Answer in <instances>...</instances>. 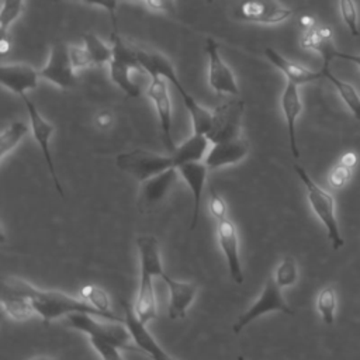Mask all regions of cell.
Instances as JSON below:
<instances>
[{
	"mask_svg": "<svg viewBox=\"0 0 360 360\" xmlns=\"http://www.w3.org/2000/svg\"><path fill=\"white\" fill-rule=\"evenodd\" d=\"M166 82L167 80L160 76H150L146 93L156 110L163 143L169 153H172L176 149V145L172 138V101Z\"/></svg>",
	"mask_w": 360,
	"mask_h": 360,
	"instance_id": "cell-14",
	"label": "cell"
},
{
	"mask_svg": "<svg viewBox=\"0 0 360 360\" xmlns=\"http://www.w3.org/2000/svg\"><path fill=\"white\" fill-rule=\"evenodd\" d=\"M53 1H59V0H53ZM82 1V0H80Z\"/></svg>",
	"mask_w": 360,
	"mask_h": 360,
	"instance_id": "cell-47",
	"label": "cell"
},
{
	"mask_svg": "<svg viewBox=\"0 0 360 360\" xmlns=\"http://www.w3.org/2000/svg\"><path fill=\"white\" fill-rule=\"evenodd\" d=\"M352 176H353V167L339 160L328 173V184L332 188H342L352 180Z\"/></svg>",
	"mask_w": 360,
	"mask_h": 360,
	"instance_id": "cell-34",
	"label": "cell"
},
{
	"mask_svg": "<svg viewBox=\"0 0 360 360\" xmlns=\"http://www.w3.org/2000/svg\"><path fill=\"white\" fill-rule=\"evenodd\" d=\"M294 170L305 187L307 198L314 214L318 217V219L322 222V225L326 229L328 239L330 240L332 248L335 250L340 249L345 240L340 233L339 222L336 218V204H335L333 195L325 188H322L318 183H315L302 166L295 163Z\"/></svg>",
	"mask_w": 360,
	"mask_h": 360,
	"instance_id": "cell-4",
	"label": "cell"
},
{
	"mask_svg": "<svg viewBox=\"0 0 360 360\" xmlns=\"http://www.w3.org/2000/svg\"><path fill=\"white\" fill-rule=\"evenodd\" d=\"M338 58H339V59H345V60H350V62L356 63V65L360 68V53L352 55V53H346V52H340V51H339Z\"/></svg>",
	"mask_w": 360,
	"mask_h": 360,
	"instance_id": "cell-43",
	"label": "cell"
},
{
	"mask_svg": "<svg viewBox=\"0 0 360 360\" xmlns=\"http://www.w3.org/2000/svg\"><path fill=\"white\" fill-rule=\"evenodd\" d=\"M136 55H138V59H139V63H141L143 72L146 75H149V77L160 76L165 80L170 82L172 86L179 91V94L183 98L184 107L190 114L193 132L207 135V132L211 128V122H212V111H210L205 107H202L201 104H198L195 101V98L186 90V87L181 84V82L177 77L172 62L160 52L143 49L141 46H136Z\"/></svg>",
	"mask_w": 360,
	"mask_h": 360,
	"instance_id": "cell-3",
	"label": "cell"
},
{
	"mask_svg": "<svg viewBox=\"0 0 360 360\" xmlns=\"http://www.w3.org/2000/svg\"><path fill=\"white\" fill-rule=\"evenodd\" d=\"M177 167H170L156 176L141 181L136 205L141 212L153 211L169 194L179 177Z\"/></svg>",
	"mask_w": 360,
	"mask_h": 360,
	"instance_id": "cell-15",
	"label": "cell"
},
{
	"mask_svg": "<svg viewBox=\"0 0 360 360\" xmlns=\"http://www.w3.org/2000/svg\"><path fill=\"white\" fill-rule=\"evenodd\" d=\"M249 153V143L243 136L212 143L204 163L208 170H218L221 167L242 162Z\"/></svg>",
	"mask_w": 360,
	"mask_h": 360,
	"instance_id": "cell-19",
	"label": "cell"
},
{
	"mask_svg": "<svg viewBox=\"0 0 360 360\" xmlns=\"http://www.w3.org/2000/svg\"><path fill=\"white\" fill-rule=\"evenodd\" d=\"M340 162L350 166V167H354L356 163H357V155L354 152H346L345 155H342Z\"/></svg>",
	"mask_w": 360,
	"mask_h": 360,
	"instance_id": "cell-41",
	"label": "cell"
},
{
	"mask_svg": "<svg viewBox=\"0 0 360 360\" xmlns=\"http://www.w3.org/2000/svg\"><path fill=\"white\" fill-rule=\"evenodd\" d=\"M0 300L4 312L14 321H27L32 316V314H35L34 305L27 295L1 290Z\"/></svg>",
	"mask_w": 360,
	"mask_h": 360,
	"instance_id": "cell-26",
	"label": "cell"
},
{
	"mask_svg": "<svg viewBox=\"0 0 360 360\" xmlns=\"http://www.w3.org/2000/svg\"><path fill=\"white\" fill-rule=\"evenodd\" d=\"M83 45L86 46V49L93 60V66L110 63V60L112 58V46L105 44L96 34L86 32L83 35Z\"/></svg>",
	"mask_w": 360,
	"mask_h": 360,
	"instance_id": "cell-29",
	"label": "cell"
},
{
	"mask_svg": "<svg viewBox=\"0 0 360 360\" xmlns=\"http://www.w3.org/2000/svg\"><path fill=\"white\" fill-rule=\"evenodd\" d=\"M210 139L205 135L194 134L188 136L183 143L176 146V149L170 153L174 159L176 167L190 163V162H201L205 159L210 150Z\"/></svg>",
	"mask_w": 360,
	"mask_h": 360,
	"instance_id": "cell-25",
	"label": "cell"
},
{
	"mask_svg": "<svg viewBox=\"0 0 360 360\" xmlns=\"http://www.w3.org/2000/svg\"><path fill=\"white\" fill-rule=\"evenodd\" d=\"M121 305L124 308V323L127 325L132 336V340L141 349V352L146 353L152 360H174L155 340V338L146 329V325L138 319L134 311V305H131L128 301H124V300H121Z\"/></svg>",
	"mask_w": 360,
	"mask_h": 360,
	"instance_id": "cell-17",
	"label": "cell"
},
{
	"mask_svg": "<svg viewBox=\"0 0 360 360\" xmlns=\"http://www.w3.org/2000/svg\"><path fill=\"white\" fill-rule=\"evenodd\" d=\"M280 105H281V111H283V115L285 120L291 153L295 159H298L300 150H298V145H297V120L302 111V103H301V97H300L297 84H294L291 82H285L284 90L280 97Z\"/></svg>",
	"mask_w": 360,
	"mask_h": 360,
	"instance_id": "cell-21",
	"label": "cell"
},
{
	"mask_svg": "<svg viewBox=\"0 0 360 360\" xmlns=\"http://www.w3.org/2000/svg\"><path fill=\"white\" fill-rule=\"evenodd\" d=\"M79 298L98 311H103L107 314H114L111 311V301H110L108 294L98 285H94V284L83 285L79 291Z\"/></svg>",
	"mask_w": 360,
	"mask_h": 360,
	"instance_id": "cell-31",
	"label": "cell"
},
{
	"mask_svg": "<svg viewBox=\"0 0 360 360\" xmlns=\"http://www.w3.org/2000/svg\"><path fill=\"white\" fill-rule=\"evenodd\" d=\"M22 101L25 104V108H27V114H28V120H30V128H31V132H32V136L35 138L41 152H42V156L45 159V163L48 166V170H49V174H51V179L53 181V186L56 188V191L59 193L60 197L65 195L63 193V188H62V184L59 181V177L56 174V170H55V165H53V160H52V155H51V138L53 135V131H55V127L42 117V114L38 111L35 103L27 96L24 94L22 97Z\"/></svg>",
	"mask_w": 360,
	"mask_h": 360,
	"instance_id": "cell-11",
	"label": "cell"
},
{
	"mask_svg": "<svg viewBox=\"0 0 360 360\" xmlns=\"http://www.w3.org/2000/svg\"><path fill=\"white\" fill-rule=\"evenodd\" d=\"M30 125L22 121H13L3 128L0 134V159L3 160L28 134Z\"/></svg>",
	"mask_w": 360,
	"mask_h": 360,
	"instance_id": "cell-28",
	"label": "cell"
},
{
	"mask_svg": "<svg viewBox=\"0 0 360 360\" xmlns=\"http://www.w3.org/2000/svg\"><path fill=\"white\" fill-rule=\"evenodd\" d=\"M39 79V70L34 69L28 63H3L0 68L1 86L20 97L27 94V91L34 90L38 86Z\"/></svg>",
	"mask_w": 360,
	"mask_h": 360,
	"instance_id": "cell-18",
	"label": "cell"
},
{
	"mask_svg": "<svg viewBox=\"0 0 360 360\" xmlns=\"http://www.w3.org/2000/svg\"><path fill=\"white\" fill-rule=\"evenodd\" d=\"M41 79L48 80L49 83L58 86L62 90L72 89L77 83V75L73 69L69 45L63 42H56L51 45L49 56L44 68L39 69Z\"/></svg>",
	"mask_w": 360,
	"mask_h": 360,
	"instance_id": "cell-12",
	"label": "cell"
},
{
	"mask_svg": "<svg viewBox=\"0 0 360 360\" xmlns=\"http://www.w3.org/2000/svg\"><path fill=\"white\" fill-rule=\"evenodd\" d=\"M169 290V318L172 321H179L184 319L187 315L188 307L193 304L195 295H197V284L191 281H180L176 280L166 273L162 274L160 277Z\"/></svg>",
	"mask_w": 360,
	"mask_h": 360,
	"instance_id": "cell-20",
	"label": "cell"
},
{
	"mask_svg": "<svg viewBox=\"0 0 360 360\" xmlns=\"http://www.w3.org/2000/svg\"><path fill=\"white\" fill-rule=\"evenodd\" d=\"M1 290L27 295L34 305L35 314H38L45 323H49L51 321L58 318H66L68 315L76 314V312L90 314L101 319L124 322V318L118 316L117 314H107V312L98 311L91 305L86 304L84 301H82L80 298H75L60 291L39 290L35 285L18 277L11 276V277L3 278Z\"/></svg>",
	"mask_w": 360,
	"mask_h": 360,
	"instance_id": "cell-1",
	"label": "cell"
},
{
	"mask_svg": "<svg viewBox=\"0 0 360 360\" xmlns=\"http://www.w3.org/2000/svg\"><path fill=\"white\" fill-rule=\"evenodd\" d=\"M235 14L242 21L274 25L287 21L294 14V10L277 0H242Z\"/></svg>",
	"mask_w": 360,
	"mask_h": 360,
	"instance_id": "cell-13",
	"label": "cell"
},
{
	"mask_svg": "<svg viewBox=\"0 0 360 360\" xmlns=\"http://www.w3.org/2000/svg\"><path fill=\"white\" fill-rule=\"evenodd\" d=\"M82 1L89 6H96V7L104 8L111 15L112 22L115 21V11H117L118 0H82Z\"/></svg>",
	"mask_w": 360,
	"mask_h": 360,
	"instance_id": "cell-39",
	"label": "cell"
},
{
	"mask_svg": "<svg viewBox=\"0 0 360 360\" xmlns=\"http://www.w3.org/2000/svg\"><path fill=\"white\" fill-rule=\"evenodd\" d=\"M300 42L304 49L318 52L322 56V66H329V63L338 58L339 51L335 46L333 35L329 27L315 24L314 27L304 30Z\"/></svg>",
	"mask_w": 360,
	"mask_h": 360,
	"instance_id": "cell-24",
	"label": "cell"
},
{
	"mask_svg": "<svg viewBox=\"0 0 360 360\" xmlns=\"http://www.w3.org/2000/svg\"><path fill=\"white\" fill-rule=\"evenodd\" d=\"M208 211L211 217L215 221H221L226 218V202L225 200L217 193L214 187L210 188V197H208Z\"/></svg>",
	"mask_w": 360,
	"mask_h": 360,
	"instance_id": "cell-37",
	"label": "cell"
},
{
	"mask_svg": "<svg viewBox=\"0 0 360 360\" xmlns=\"http://www.w3.org/2000/svg\"><path fill=\"white\" fill-rule=\"evenodd\" d=\"M89 342L98 353L101 360H124L121 356V349L118 346L96 336H89Z\"/></svg>",
	"mask_w": 360,
	"mask_h": 360,
	"instance_id": "cell-35",
	"label": "cell"
},
{
	"mask_svg": "<svg viewBox=\"0 0 360 360\" xmlns=\"http://www.w3.org/2000/svg\"><path fill=\"white\" fill-rule=\"evenodd\" d=\"M31 360H59V359H55V357H48V356H38V357H34Z\"/></svg>",
	"mask_w": 360,
	"mask_h": 360,
	"instance_id": "cell-45",
	"label": "cell"
},
{
	"mask_svg": "<svg viewBox=\"0 0 360 360\" xmlns=\"http://www.w3.org/2000/svg\"><path fill=\"white\" fill-rule=\"evenodd\" d=\"M205 53L208 59V84L218 96H238L239 86L232 69L222 59L218 42L207 37Z\"/></svg>",
	"mask_w": 360,
	"mask_h": 360,
	"instance_id": "cell-10",
	"label": "cell"
},
{
	"mask_svg": "<svg viewBox=\"0 0 360 360\" xmlns=\"http://www.w3.org/2000/svg\"><path fill=\"white\" fill-rule=\"evenodd\" d=\"M146 7L152 11L176 14V3L174 0H143Z\"/></svg>",
	"mask_w": 360,
	"mask_h": 360,
	"instance_id": "cell-38",
	"label": "cell"
},
{
	"mask_svg": "<svg viewBox=\"0 0 360 360\" xmlns=\"http://www.w3.org/2000/svg\"><path fill=\"white\" fill-rule=\"evenodd\" d=\"M179 174L188 186L191 194H193V214H191V224L190 229L193 231L197 226L198 215H200V207H201V195L204 191V186L207 181V173L208 167L207 165L201 162H190L184 163L177 167Z\"/></svg>",
	"mask_w": 360,
	"mask_h": 360,
	"instance_id": "cell-22",
	"label": "cell"
},
{
	"mask_svg": "<svg viewBox=\"0 0 360 360\" xmlns=\"http://www.w3.org/2000/svg\"><path fill=\"white\" fill-rule=\"evenodd\" d=\"M245 104L242 100H228L212 110L211 128L207 138L211 143L231 141L242 136V118Z\"/></svg>",
	"mask_w": 360,
	"mask_h": 360,
	"instance_id": "cell-9",
	"label": "cell"
},
{
	"mask_svg": "<svg viewBox=\"0 0 360 360\" xmlns=\"http://www.w3.org/2000/svg\"><path fill=\"white\" fill-rule=\"evenodd\" d=\"M25 0H3L0 10V35H8V28L22 14Z\"/></svg>",
	"mask_w": 360,
	"mask_h": 360,
	"instance_id": "cell-33",
	"label": "cell"
},
{
	"mask_svg": "<svg viewBox=\"0 0 360 360\" xmlns=\"http://www.w3.org/2000/svg\"><path fill=\"white\" fill-rule=\"evenodd\" d=\"M212 1H214V0H207V3H212Z\"/></svg>",
	"mask_w": 360,
	"mask_h": 360,
	"instance_id": "cell-46",
	"label": "cell"
},
{
	"mask_svg": "<svg viewBox=\"0 0 360 360\" xmlns=\"http://www.w3.org/2000/svg\"><path fill=\"white\" fill-rule=\"evenodd\" d=\"M115 163L118 169L128 173L138 181H143L170 167H176L174 159L170 153L160 155L143 149H135L120 153L115 158Z\"/></svg>",
	"mask_w": 360,
	"mask_h": 360,
	"instance_id": "cell-7",
	"label": "cell"
},
{
	"mask_svg": "<svg viewBox=\"0 0 360 360\" xmlns=\"http://www.w3.org/2000/svg\"><path fill=\"white\" fill-rule=\"evenodd\" d=\"M111 46L112 58L108 63L111 82L128 97H139L141 87L131 77L132 70L143 72L136 55V45L127 42L114 28L111 35Z\"/></svg>",
	"mask_w": 360,
	"mask_h": 360,
	"instance_id": "cell-5",
	"label": "cell"
},
{
	"mask_svg": "<svg viewBox=\"0 0 360 360\" xmlns=\"http://www.w3.org/2000/svg\"><path fill=\"white\" fill-rule=\"evenodd\" d=\"M322 72H323V77H326L335 86L338 94L340 96V98L346 104V107L350 110L353 117L360 121V94L356 90V87L352 86L350 83L336 77L330 72L329 66H322Z\"/></svg>",
	"mask_w": 360,
	"mask_h": 360,
	"instance_id": "cell-27",
	"label": "cell"
},
{
	"mask_svg": "<svg viewBox=\"0 0 360 360\" xmlns=\"http://www.w3.org/2000/svg\"><path fill=\"white\" fill-rule=\"evenodd\" d=\"M353 3H354V0H339V7H347Z\"/></svg>",
	"mask_w": 360,
	"mask_h": 360,
	"instance_id": "cell-44",
	"label": "cell"
},
{
	"mask_svg": "<svg viewBox=\"0 0 360 360\" xmlns=\"http://www.w3.org/2000/svg\"><path fill=\"white\" fill-rule=\"evenodd\" d=\"M217 239L222 250V255L226 260L228 271L233 283H243V270L239 255V239L235 224L226 217L221 221H217Z\"/></svg>",
	"mask_w": 360,
	"mask_h": 360,
	"instance_id": "cell-16",
	"label": "cell"
},
{
	"mask_svg": "<svg viewBox=\"0 0 360 360\" xmlns=\"http://www.w3.org/2000/svg\"><path fill=\"white\" fill-rule=\"evenodd\" d=\"M264 55H266L267 60L285 76L287 82H291L297 86L307 84V83H311V82H315V80L323 77L322 69L311 70L297 62L287 59L285 56H283L280 52H277L273 48H266Z\"/></svg>",
	"mask_w": 360,
	"mask_h": 360,
	"instance_id": "cell-23",
	"label": "cell"
},
{
	"mask_svg": "<svg viewBox=\"0 0 360 360\" xmlns=\"http://www.w3.org/2000/svg\"><path fill=\"white\" fill-rule=\"evenodd\" d=\"M69 56H70L73 69L76 72L93 66V60H91V58H90V55H89V52H87L84 45L70 44L69 45Z\"/></svg>",
	"mask_w": 360,
	"mask_h": 360,
	"instance_id": "cell-36",
	"label": "cell"
},
{
	"mask_svg": "<svg viewBox=\"0 0 360 360\" xmlns=\"http://www.w3.org/2000/svg\"><path fill=\"white\" fill-rule=\"evenodd\" d=\"M114 117L110 111H100L97 112V115L94 117V124L100 128V129H107L112 125Z\"/></svg>",
	"mask_w": 360,
	"mask_h": 360,
	"instance_id": "cell-40",
	"label": "cell"
},
{
	"mask_svg": "<svg viewBox=\"0 0 360 360\" xmlns=\"http://www.w3.org/2000/svg\"><path fill=\"white\" fill-rule=\"evenodd\" d=\"M281 287H278V284L274 281L273 276L269 277L263 285V290L260 292V295L257 297V300L245 311L242 312L238 319L235 321L232 330L233 333H240V330L243 328H246L250 322H253L255 319L271 314V312H283L287 315H292V309L290 308V305L285 302L284 295L281 292Z\"/></svg>",
	"mask_w": 360,
	"mask_h": 360,
	"instance_id": "cell-8",
	"label": "cell"
},
{
	"mask_svg": "<svg viewBox=\"0 0 360 360\" xmlns=\"http://www.w3.org/2000/svg\"><path fill=\"white\" fill-rule=\"evenodd\" d=\"M316 311L321 315L322 321L326 325H332L335 322V314L338 308V297L333 287H323L316 295Z\"/></svg>",
	"mask_w": 360,
	"mask_h": 360,
	"instance_id": "cell-30",
	"label": "cell"
},
{
	"mask_svg": "<svg viewBox=\"0 0 360 360\" xmlns=\"http://www.w3.org/2000/svg\"><path fill=\"white\" fill-rule=\"evenodd\" d=\"M10 48H11L10 37L8 35H0V52H1V55H7Z\"/></svg>",
	"mask_w": 360,
	"mask_h": 360,
	"instance_id": "cell-42",
	"label": "cell"
},
{
	"mask_svg": "<svg viewBox=\"0 0 360 360\" xmlns=\"http://www.w3.org/2000/svg\"><path fill=\"white\" fill-rule=\"evenodd\" d=\"M139 255V285L134 311L142 323L158 318L156 294L153 278L162 277L165 273L162 266L159 242L153 235H141L135 240Z\"/></svg>",
	"mask_w": 360,
	"mask_h": 360,
	"instance_id": "cell-2",
	"label": "cell"
},
{
	"mask_svg": "<svg viewBox=\"0 0 360 360\" xmlns=\"http://www.w3.org/2000/svg\"><path fill=\"white\" fill-rule=\"evenodd\" d=\"M65 325L68 328L80 330V332L86 333L87 336L101 338V339L118 346L121 350L141 352V349L132 340V336L124 322H117V321H110V319L97 321V319H94V315L84 314V312H76V314H70L65 318Z\"/></svg>",
	"mask_w": 360,
	"mask_h": 360,
	"instance_id": "cell-6",
	"label": "cell"
},
{
	"mask_svg": "<svg viewBox=\"0 0 360 360\" xmlns=\"http://www.w3.org/2000/svg\"><path fill=\"white\" fill-rule=\"evenodd\" d=\"M273 278L278 284V287H281V288H287V287L294 285L298 280V267H297L295 259L292 256H285L277 264Z\"/></svg>",
	"mask_w": 360,
	"mask_h": 360,
	"instance_id": "cell-32",
	"label": "cell"
}]
</instances>
